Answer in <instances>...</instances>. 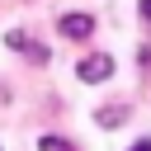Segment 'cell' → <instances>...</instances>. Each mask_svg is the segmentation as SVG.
Returning <instances> with one entry per match:
<instances>
[{"instance_id": "cell-1", "label": "cell", "mask_w": 151, "mask_h": 151, "mask_svg": "<svg viewBox=\"0 0 151 151\" xmlns=\"http://www.w3.org/2000/svg\"><path fill=\"white\" fill-rule=\"evenodd\" d=\"M76 76H80L85 85H104V80L113 76V57H109V52H94V57H85V61L76 66Z\"/></svg>"}, {"instance_id": "cell-2", "label": "cell", "mask_w": 151, "mask_h": 151, "mask_svg": "<svg viewBox=\"0 0 151 151\" xmlns=\"http://www.w3.org/2000/svg\"><path fill=\"white\" fill-rule=\"evenodd\" d=\"M57 33L71 38V42H85V38L94 33V14H61V19H57Z\"/></svg>"}, {"instance_id": "cell-3", "label": "cell", "mask_w": 151, "mask_h": 151, "mask_svg": "<svg viewBox=\"0 0 151 151\" xmlns=\"http://www.w3.org/2000/svg\"><path fill=\"white\" fill-rule=\"evenodd\" d=\"M5 42H9V47H14V52H28V57H33V61H47V47H38V42H28V33H9V38H5Z\"/></svg>"}, {"instance_id": "cell-4", "label": "cell", "mask_w": 151, "mask_h": 151, "mask_svg": "<svg viewBox=\"0 0 151 151\" xmlns=\"http://www.w3.org/2000/svg\"><path fill=\"white\" fill-rule=\"evenodd\" d=\"M94 118H99V127H123V118H127V109H123V104H104V109H99Z\"/></svg>"}, {"instance_id": "cell-5", "label": "cell", "mask_w": 151, "mask_h": 151, "mask_svg": "<svg viewBox=\"0 0 151 151\" xmlns=\"http://www.w3.org/2000/svg\"><path fill=\"white\" fill-rule=\"evenodd\" d=\"M38 151H76V142H66V137H42Z\"/></svg>"}, {"instance_id": "cell-6", "label": "cell", "mask_w": 151, "mask_h": 151, "mask_svg": "<svg viewBox=\"0 0 151 151\" xmlns=\"http://www.w3.org/2000/svg\"><path fill=\"white\" fill-rule=\"evenodd\" d=\"M127 151H151V137H142V142H132Z\"/></svg>"}, {"instance_id": "cell-7", "label": "cell", "mask_w": 151, "mask_h": 151, "mask_svg": "<svg viewBox=\"0 0 151 151\" xmlns=\"http://www.w3.org/2000/svg\"><path fill=\"white\" fill-rule=\"evenodd\" d=\"M137 9H142V19L151 24V0H137Z\"/></svg>"}]
</instances>
